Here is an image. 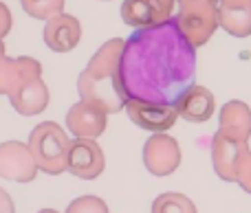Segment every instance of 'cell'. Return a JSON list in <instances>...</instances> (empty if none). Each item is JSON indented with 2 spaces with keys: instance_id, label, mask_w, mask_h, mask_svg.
I'll list each match as a JSON object with an SVG mask.
<instances>
[{
  "instance_id": "obj_12",
  "label": "cell",
  "mask_w": 251,
  "mask_h": 213,
  "mask_svg": "<svg viewBox=\"0 0 251 213\" xmlns=\"http://www.w3.org/2000/svg\"><path fill=\"white\" fill-rule=\"evenodd\" d=\"M44 44L55 53H69L82 40V24L71 13H60L44 24Z\"/></svg>"
},
{
  "instance_id": "obj_22",
  "label": "cell",
  "mask_w": 251,
  "mask_h": 213,
  "mask_svg": "<svg viewBox=\"0 0 251 213\" xmlns=\"http://www.w3.org/2000/svg\"><path fill=\"white\" fill-rule=\"evenodd\" d=\"M13 24V16L4 2H0V38H7Z\"/></svg>"
},
{
  "instance_id": "obj_1",
  "label": "cell",
  "mask_w": 251,
  "mask_h": 213,
  "mask_svg": "<svg viewBox=\"0 0 251 213\" xmlns=\"http://www.w3.org/2000/svg\"><path fill=\"white\" fill-rule=\"evenodd\" d=\"M196 48L176 20L150 29H134L122 55V82L128 99L176 106L194 86Z\"/></svg>"
},
{
  "instance_id": "obj_3",
  "label": "cell",
  "mask_w": 251,
  "mask_h": 213,
  "mask_svg": "<svg viewBox=\"0 0 251 213\" xmlns=\"http://www.w3.org/2000/svg\"><path fill=\"white\" fill-rule=\"evenodd\" d=\"M29 148L38 161L40 171L49 176H60L69 167V149L71 139L66 130L55 121H42L31 130Z\"/></svg>"
},
{
  "instance_id": "obj_8",
  "label": "cell",
  "mask_w": 251,
  "mask_h": 213,
  "mask_svg": "<svg viewBox=\"0 0 251 213\" xmlns=\"http://www.w3.org/2000/svg\"><path fill=\"white\" fill-rule=\"evenodd\" d=\"M247 152H249L247 141H240L236 136H229L218 130L212 139V165L218 178L225 180V183H236L238 165Z\"/></svg>"
},
{
  "instance_id": "obj_26",
  "label": "cell",
  "mask_w": 251,
  "mask_h": 213,
  "mask_svg": "<svg viewBox=\"0 0 251 213\" xmlns=\"http://www.w3.org/2000/svg\"><path fill=\"white\" fill-rule=\"evenodd\" d=\"M101 2H108V0H101Z\"/></svg>"
},
{
  "instance_id": "obj_10",
  "label": "cell",
  "mask_w": 251,
  "mask_h": 213,
  "mask_svg": "<svg viewBox=\"0 0 251 213\" xmlns=\"http://www.w3.org/2000/svg\"><path fill=\"white\" fill-rule=\"evenodd\" d=\"M106 167V156L101 145L95 139H73L69 149V167L73 176L82 180H95Z\"/></svg>"
},
{
  "instance_id": "obj_15",
  "label": "cell",
  "mask_w": 251,
  "mask_h": 213,
  "mask_svg": "<svg viewBox=\"0 0 251 213\" xmlns=\"http://www.w3.org/2000/svg\"><path fill=\"white\" fill-rule=\"evenodd\" d=\"M33 77H42V64L35 57H4L0 62V95L9 97Z\"/></svg>"
},
{
  "instance_id": "obj_13",
  "label": "cell",
  "mask_w": 251,
  "mask_h": 213,
  "mask_svg": "<svg viewBox=\"0 0 251 213\" xmlns=\"http://www.w3.org/2000/svg\"><path fill=\"white\" fill-rule=\"evenodd\" d=\"M9 101H11V108L18 114H22V117H35V114L44 112L49 108L51 92H49V86L44 84L42 77H33L22 84L16 92H11Z\"/></svg>"
},
{
  "instance_id": "obj_24",
  "label": "cell",
  "mask_w": 251,
  "mask_h": 213,
  "mask_svg": "<svg viewBox=\"0 0 251 213\" xmlns=\"http://www.w3.org/2000/svg\"><path fill=\"white\" fill-rule=\"evenodd\" d=\"M4 60V42H2V38H0V62Z\"/></svg>"
},
{
  "instance_id": "obj_20",
  "label": "cell",
  "mask_w": 251,
  "mask_h": 213,
  "mask_svg": "<svg viewBox=\"0 0 251 213\" xmlns=\"http://www.w3.org/2000/svg\"><path fill=\"white\" fill-rule=\"evenodd\" d=\"M64 213H110L100 196H79L66 207Z\"/></svg>"
},
{
  "instance_id": "obj_19",
  "label": "cell",
  "mask_w": 251,
  "mask_h": 213,
  "mask_svg": "<svg viewBox=\"0 0 251 213\" xmlns=\"http://www.w3.org/2000/svg\"><path fill=\"white\" fill-rule=\"evenodd\" d=\"M20 4L26 16L44 22L64 13V0H20Z\"/></svg>"
},
{
  "instance_id": "obj_27",
  "label": "cell",
  "mask_w": 251,
  "mask_h": 213,
  "mask_svg": "<svg viewBox=\"0 0 251 213\" xmlns=\"http://www.w3.org/2000/svg\"><path fill=\"white\" fill-rule=\"evenodd\" d=\"M218 2H221V0H218Z\"/></svg>"
},
{
  "instance_id": "obj_9",
  "label": "cell",
  "mask_w": 251,
  "mask_h": 213,
  "mask_svg": "<svg viewBox=\"0 0 251 213\" xmlns=\"http://www.w3.org/2000/svg\"><path fill=\"white\" fill-rule=\"evenodd\" d=\"M176 0H124L122 20L132 29H150L172 20Z\"/></svg>"
},
{
  "instance_id": "obj_17",
  "label": "cell",
  "mask_w": 251,
  "mask_h": 213,
  "mask_svg": "<svg viewBox=\"0 0 251 213\" xmlns=\"http://www.w3.org/2000/svg\"><path fill=\"white\" fill-rule=\"evenodd\" d=\"M218 130L225 132L229 136H236L240 141L251 139V108L245 101L240 99H231L218 112Z\"/></svg>"
},
{
  "instance_id": "obj_2",
  "label": "cell",
  "mask_w": 251,
  "mask_h": 213,
  "mask_svg": "<svg viewBox=\"0 0 251 213\" xmlns=\"http://www.w3.org/2000/svg\"><path fill=\"white\" fill-rule=\"evenodd\" d=\"M126 40L113 38L104 42L77 77L79 99L100 106L104 112L117 114L126 110V88L122 82V55Z\"/></svg>"
},
{
  "instance_id": "obj_23",
  "label": "cell",
  "mask_w": 251,
  "mask_h": 213,
  "mask_svg": "<svg viewBox=\"0 0 251 213\" xmlns=\"http://www.w3.org/2000/svg\"><path fill=\"white\" fill-rule=\"evenodd\" d=\"M0 213H16V205H13L11 196L0 187Z\"/></svg>"
},
{
  "instance_id": "obj_25",
  "label": "cell",
  "mask_w": 251,
  "mask_h": 213,
  "mask_svg": "<svg viewBox=\"0 0 251 213\" xmlns=\"http://www.w3.org/2000/svg\"><path fill=\"white\" fill-rule=\"evenodd\" d=\"M38 213H60V211H55V209H40Z\"/></svg>"
},
{
  "instance_id": "obj_7",
  "label": "cell",
  "mask_w": 251,
  "mask_h": 213,
  "mask_svg": "<svg viewBox=\"0 0 251 213\" xmlns=\"http://www.w3.org/2000/svg\"><path fill=\"white\" fill-rule=\"evenodd\" d=\"M126 114H128V119L134 126H139L141 130L152 132V134L168 132L178 119L176 106L154 104V101H143V99L126 101Z\"/></svg>"
},
{
  "instance_id": "obj_14",
  "label": "cell",
  "mask_w": 251,
  "mask_h": 213,
  "mask_svg": "<svg viewBox=\"0 0 251 213\" xmlns=\"http://www.w3.org/2000/svg\"><path fill=\"white\" fill-rule=\"evenodd\" d=\"M176 110L178 117L185 119L190 123H205L214 117L216 112V97L209 88L205 86H194L190 90H185V95L176 101Z\"/></svg>"
},
{
  "instance_id": "obj_21",
  "label": "cell",
  "mask_w": 251,
  "mask_h": 213,
  "mask_svg": "<svg viewBox=\"0 0 251 213\" xmlns=\"http://www.w3.org/2000/svg\"><path fill=\"white\" fill-rule=\"evenodd\" d=\"M236 183L243 187V192L251 193V149L243 156L238 165V174H236Z\"/></svg>"
},
{
  "instance_id": "obj_5",
  "label": "cell",
  "mask_w": 251,
  "mask_h": 213,
  "mask_svg": "<svg viewBox=\"0 0 251 213\" xmlns=\"http://www.w3.org/2000/svg\"><path fill=\"white\" fill-rule=\"evenodd\" d=\"M143 165L156 178L170 176L181 165V145L174 136L156 132L143 145Z\"/></svg>"
},
{
  "instance_id": "obj_18",
  "label": "cell",
  "mask_w": 251,
  "mask_h": 213,
  "mask_svg": "<svg viewBox=\"0 0 251 213\" xmlns=\"http://www.w3.org/2000/svg\"><path fill=\"white\" fill-rule=\"evenodd\" d=\"M152 213H199L196 205L185 196L176 192H165L154 198Z\"/></svg>"
},
{
  "instance_id": "obj_6",
  "label": "cell",
  "mask_w": 251,
  "mask_h": 213,
  "mask_svg": "<svg viewBox=\"0 0 251 213\" xmlns=\"http://www.w3.org/2000/svg\"><path fill=\"white\" fill-rule=\"evenodd\" d=\"M38 171V161L29 143H20V141L0 143V178L13 183H31L35 180Z\"/></svg>"
},
{
  "instance_id": "obj_4",
  "label": "cell",
  "mask_w": 251,
  "mask_h": 213,
  "mask_svg": "<svg viewBox=\"0 0 251 213\" xmlns=\"http://www.w3.org/2000/svg\"><path fill=\"white\" fill-rule=\"evenodd\" d=\"M218 4V0H176L174 20L194 48L205 46L221 26Z\"/></svg>"
},
{
  "instance_id": "obj_16",
  "label": "cell",
  "mask_w": 251,
  "mask_h": 213,
  "mask_svg": "<svg viewBox=\"0 0 251 213\" xmlns=\"http://www.w3.org/2000/svg\"><path fill=\"white\" fill-rule=\"evenodd\" d=\"M221 29L231 38H249L251 35V0H221L218 4Z\"/></svg>"
},
{
  "instance_id": "obj_11",
  "label": "cell",
  "mask_w": 251,
  "mask_h": 213,
  "mask_svg": "<svg viewBox=\"0 0 251 213\" xmlns=\"http://www.w3.org/2000/svg\"><path fill=\"white\" fill-rule=\"evenodd\" d=\"M106 117L108 112H104L100 106L79 99L66 112V130L75 139H97L106 132V126H108Z\"/></svg>"
}]
</instances>
